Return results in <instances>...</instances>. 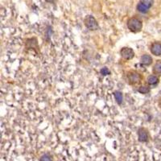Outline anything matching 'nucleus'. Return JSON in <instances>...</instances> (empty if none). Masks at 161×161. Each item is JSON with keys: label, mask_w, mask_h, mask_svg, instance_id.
<instances>
[{"label": "nucleus", "mask_w": 161, "mask_h": 161, "mask_svg": "<svg viewBox=\"0 0 161 161\" xmlns=\"http://www.w3.org/2000/svg\"><path fill=\"white\" fill-rule=\"evenodd\" d=\"M127 28L131 32H139L143 28V22L140 20H138V18H131L127 21Z\"/></svg>", "instance_id": "obj_1"}, {"label": "nucleus", "mask_w": 161, "mask_h": 161, "mask_svg": "<svg viewBox=\"0 0 161 161\" xmlns=\"http://www.w3.org/2000/svg\"><path fill=\"white\" fill-rule=\"evenodd\" d=\"M84 23L86 28L91 31H95L98 29V23L93 15H86L84 20Z\"/></svg>", "instance_id": "obj_2"}, {"label": "nucleus", "mask_w": 161, "mask_h": 161, "mask_svg": "<svg viewBox=\"0 0 161 161\" xmlns=\"http://www.w3.org/2000/svg\"><path fill=\"white\" fill-rule=\"evenodd\" d=\"M128 78V82L131 85H137V84L140 83L141 80L143 79V77L141 76L138 73L135 71H131L127 75Z\"/></svg>", "instance_id": "obj_3"}, {"label": "nucleus", "mask_w": 161, "mask_h": 161, "mask_svg": "<svg viewBox=\"0 0 161 161\" xmlns=\"http://www.w3.org/2000/svg\"><path fill=\"white\" fill-rule=\"evenodd\" d=\"M120 55L123 59L129 60L133 59L134 56H135V53L131 48L124 47L120 50Z\"/></svg>", "instance_id": "obj_4"}, {"label": "nucleus", "mask_w": 161, "mask_h": 161, "mask_svg": "<svg viewBox=\"0 0 161 161\" xmlns=\"http://www.w3.org/2000/svg\"><path fill=\"white\" fill-rule=\"evenodd\" d=\"M138 140L143 143L147 142L148 141V133L146 129L140 128L138 131Z\"/></svg>", "instance_id": "obj_5"}, {"label": "nucleus", "mask_w": 161, "mask_h": 161, "mask_svg": "<svg viewBox=\"0 0 161 161\" xmlns=\"http://www.w3.org/2000/svg\"><path fill=\"white\" fill-rule=\"evenodd\" d=\"M151 53L155 56H161V44L159 42H155L151 44V48H150Z\"/></svg>", "instance_id": "obj_6"}, {"label": "nucleus", "mask_w": 161, "mask_h": 161, "mask_svg": "<svg viewBox=\"0 0 161 161\" xmlns=\"http://www.w3.org/2000/svg\"><path fill=\"white\" fill-rule=\"evenodd\" d=\"M152 57H151L150 55H147V54H145V55L142 56V57L140 59V62L142 65H144L145 66H149L151 65L152 64Z\"/></svg>", "instance_id": "obj_7"}, {"label": "nucleus", "mask_w": 161, "mask_h": 161, "mask_svg": "<svg viewBox=\"0 0 161 161\" xmlns=\"http://www.w3.org/2000/svg\"><path fill=\"white\" fill-rule=\"evenodd\" d=\"M147 83L148 84L149 86H156L159 83V77L156 75L149 76L147 79Z\"/></svg>", "instance_id": "obj_8"}, {"label": "nucleus", "mask_w": 161, "mask_h": 161, "mask_svg": "<svg viewBox=\"0 0 161 161\" xmlns=\"http://www.w3.org/2000/svg\"><path fill=\"white\" fill-rule=\"evenodd\" d=\"M114 98H115L117 103L121 105L123 102V93H121L120 91H115L114 93Z\"/></svg>", "instance_id": "obj_9"}, {"label": "nucleus", "mask_w": 161, "mask_h": 161, "mask_svg": "<svg viewBox=\"0 0 161 161\" xmlns=\"http://www.w3.org/2000/svg\"><path fill=\"white\" fill-rule=\"evenodd\" d=\"M153 73L155 74H161V61L159 60L153 67Z\"/></svg>", "instance_id": "obj_10"}, {"label": "nucleus", "mask_w": 161, "mask_h": 161, "mask_svg": "<svg viewBox=\"0 0 161 161\" xmlns=\"http://www.w3.org/2000/svg\"><path fill=\"white\" fill-rule=\"evenodd\" d=\"M136 8H137L138 11H139V12H141V13H147V11L149 10L148 8H146L144 4H142L141 3H138V5H137Z\"/></svg>", "instance_id": "obj_11"}, {"label": "nucleus", "mask_w": 161, "mask_h": 161, "mask_svg": "<svg viewBox=\"0 0 161 161\" xmlns=\"http://www.w3.org/2000/svg\"><path fill=\"white\" fill-rule=\"evenodd\" d=\"M139 3H141L142 4H144L146 8L150 9V8H151V6L153 5L154 0H140Z\"/></svg>", "instance_id": "obj_12"}, {"label": "nucleus", "mask_w": 161, "mask_h": 161, "mask_svg": "<svg viewBox=\"0 0 161 161\" xmlns=\"http://www.w3.org/2000/svg\"><path fill=\"white\" fill-rule=\"evenodd\" d=\"M138 93H143V94H146V93H148L149 92H150V88H149L148 86H142L138 89Z\"/></svg>", "instance_id": "obj_13"}, {"label": "nucleus", "mask_w": 161, "mask_h": 161, "mask_svg": "<svg viewBox=\"0 0 161 161\" xmlns=\"http://www.w3.org/2000/svg\"><path fill=\"white\" fill-rule=\"evenodd\" d=\"M40 161H53V159L49 154H44L40 157Z\"/></svg>", "instance_id": "obj_14"}, {"label": "nucleus", "mask_w": 161, "mask_h": 161, "mask_svg": "<svg viewBox=\"0 0 161 161\" xmlns=\"http://www.w3.org/2000/svg\"><path fill=\"white\" fill-rule=\"evenodd\" d=\"M100 72H101V74L103 76H106V75H109V74H111V71L109 70L108 68H106V67H104V68H102Z\"/></svg>", "instance_id": "obj_15"}, {"label": "nucleus", "mask_w": 161, "mask_h": 161, "mask_svg": "<svg viewBox=\"0 0 161 161\" xmlns=\"http://www.w3.org/2000/svg\"><path fill=\"white\" fill-rule=\"evenodd\" d=\"M46 2H48V3H54L55 1H56V0H45Z\"/></svg>", "instance_id": "obj_16"}]
</instances>
